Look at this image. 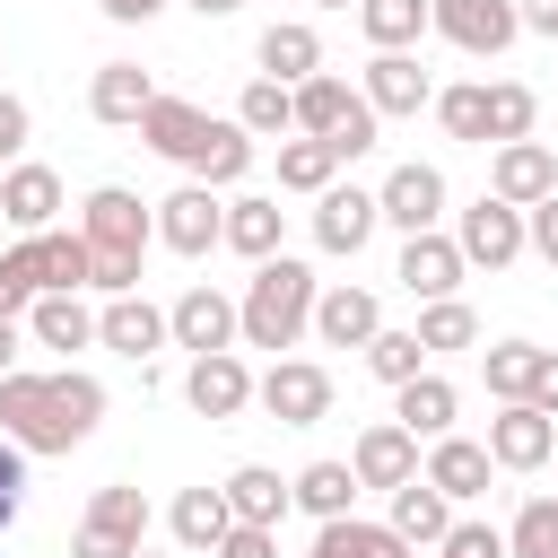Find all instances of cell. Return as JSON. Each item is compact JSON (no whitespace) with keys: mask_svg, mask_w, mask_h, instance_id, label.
<instances>
[{"mask_svg":"<svg viewBox=\"0 0 558 558\" xmlns=\"http://www.w3.org/2000/svg\"><path fill=\"white\" fill-rule=\"evenodd\" d=\"M253 61H262V78H279V87H305V78L323 70V35H314L305 17H279V26H262Z\"/></svg>","mask_w":558,"mask_h":558,"instance_id":"obj_22","label":"cell"},{"mask_svg":"<svg viewBox=\"0 0 558 558\" xmlns=\"http://www.w3.org/2000/svg\"><path fill=\"white\" fill-rule=\"evenodd\" d=\"M78 235H87V253H96V288H105V296H140V262H148V244H157V218L140 209V192L96 183L87 209H78Z\"/></svg>","mask_w":558,"mask_h":558,"instance_id":"obj_3","label":"cell"},{"mask_svg":"<svg viewBox=\"0 0 558 558\" xmlns=\"http://www.w3.org/2000/svg\"><path fill=\"white\" fill-rule=\"evenodd\" d=\"M105 418V384L61 366V375H0V436L17 453H70Z\"/></svg>","mask_w":558,"mask_h":558,"instance_id":"obj_1","label":"cell"},{"mask_svg":"<svg viewBox=\"0 0 558 558\" xmlns=\"http://www.w3.org/2000/svg\"><path fill=\"white\" fill-rule=\"evenodd\" d=\"M314 558H410V541H401L392 523H357V514H340V523H323Z\"/></svg>","mask_w":558,"mask_h":558,"instance_id":"obj_35","label":"cell"},{"mask_svg":"<svg viewBox=\"0 0 558 558\" xmlns=\"http://www.w3.org/2000/svg\"><path fill=\"white\" fill-rule=\"evenodd\" d=\"M357 26L375 52H410L427 35V0H357Z\"/></svg>","mask_w":558,"mask_h":558,"instance_id":"obj_34","label":"cell"},{"mask_svg":"<svg viewBox=\"0 0 558 558\" xmlns=\"http://www.w3.org/2000/svg\"><path fill=\"white\" fill-rule=\"evenodd\" d=\"M349 471H357V488H410V480H418V436H410L401 418H375V427L349 445Z\"/></svg>","mask_w":558,"mask_h":558,"instance_id":"obj_13","label":"cell"},{"mask_svg":"<svg viewBox=\"0 0 558 558\" xmlns=\"http://www.w3.org/2000/svg\"><path fill=\"white\" fill-rule=\"evenodd\" d=\"M17 506H26V453L0 436V532L17 523Z\"/></svg>","mask_w":558,"mask_h":558,"instance_id":"obj_46","label":"cell"},{"mask_svg":"<svg viewBox=\"0 0 558 558\" xmlns=\"http://www.w3.org/2000/svg\"><path fill=\"white\" fill-rule=\"evenodd\" d=\"M532 122H541V96L523 87V78H497L488 87V140L506 148V140H532Z\"/></svg>","mask_w":558,"mask_h":558,"instance_id":"obj_39","label":"cell"},{"mask_svg":"<svg viewBox=\"0 0 558 558\" xmlns=\"http://www.w3.org/2000/svg\"><path fill=\"white\" fill-rule=\"evenodd\" d=\"M514 17H523V35H558V0H514Z\"/></svg>","mask_w":558,"mask_h":558,"instance_id":"obj_51","label":"cell"},{"mask_svg":"<svg viewBox=\"0 0 558 558\" xmlns=\"http://www.w3.org/2000/svg\"><path fill=\"white\" fill-rule=\"evenodd\" d=\"M26 244H35V270H44V296H78V288H96V253H87V235L44 227V235H26Z\"/></svg>","mask_w":558,"mask_h":558,"instance_id":"obj_27","label":"cell"},{"mask_svg":"<svg viewBox=\"0 0 558 558\" xmlns=\"http://www.w3.org/2000/svg\"><path fill=\"white\" fill-rule=\"evenodd\" d=\"M96 9H105V17H113V26H148V17H157V9H166V0H96Z\"/></svg>","mask_w":558,"mask_h":558,"instance_id":"obj_52","label":"cell"},{"mask_svg":"<svg viewBox=\"0 0 558 558\" xmlns=\"http://www.w3.org/2000/svg\"><path fill=\"white\" fill-rule=\"evenodd\" d=\"M140 558H157V549H140Z\"/></svg>","mask_w":558,"mask_h":558,"instance_id":"obj_56","label":"cell"},{"mask_svg":"<svg viewBox=\"0 0 558 558\" xmlns=\"http://www.w3.org/2000/svg\"><path fill=\"white\" fill-rule=\"evenodd\" d=\"M218 558H279V532H262V523H235V532L218 541Z\"/></svg>","mask_w":558,"mask_h":558,"instance_id":"obj_48","label":"cell"},{"mask_svg":"<svg viewBox=\"0 0 558 558\" xmlns=\"http://www.w3.org/2000/svg\"><path fill=\"white\" fill-rule=\"evenodd\" d=\"M366 366L401 392L410 375H427V349H418V331H375V340H366Z\"/></svg>","mask_w":558,"mask_h":558,"instance_id":"obj_42","label":"cell"},{"mask_svg":"<svg viewBox=\"0 0 558 558\" xmlns=\"http://www.w3.org/2000/svg\"><path fill=\"white\" fill-rule=\"evenodd\" d=\"M26 331H35L44 349H87V340H96V314H87L78 296H35V305H26Z\"/></svg>","mask_w":558,"mask_h":558,"instance_id":"obj_38","label":"cell"},{"mask_svg":"<svg viewBox=\"0 0 558 558\" xmlns=\"http://www.w3.org/2000/svg\"><path fill=\"white\" fill-rule=\"evenodd\" d=\"M296 131H305V140H331V148H340V166H349V157H366V148L384 140L375 105H366L349 78H331V70H314V78L296 87Z\"/></svg>","mask_w":558,"mask_h":558,"instance_id":"obj_5","label":"cell"},{"mask_svg":"<svg viewBox=\"0 0 558 558\" xmlns=\"http://www.w3.org/2000/svg\"><path fill=\"white\" fill-rule=\"evenodd\" d=\"M183 401H192L201 418H235V410L253 401V366H244L235 349H218V357H192V375H183Z\"/></svg>","mask_w":558,"mask_h":558,"instance_id":"obj_21","label":"cell"},{"mask_svg":"<svg viewBox=\"0 0 558 558\" xmlns=\"http://www.w3.org/2000/svg\"><path fill=\"white\" fill-rule=\"evenodd\" d=\"M462 270H471V262H462V244H453V235H436V227H427V235H410V244H401V262H392V279H401L418 305L453 296V288H462Z\"/></svg>","mask_w":558,"mask_h":558,"instance_id":"obj_16","label":"cell"},{"mask_svg":"<svg viewBox=\"0 0 558 558\" xmlns=\"http://www.w3.org/2000/svg\"><path fill=\"white\" fill-rule=\"evenodd\" d=\"M166 523H174V541H183L192 558H218V541L235 532V514H227V488H183Z\"/></svg>","mask_w":558,"mask_h":558,"instance_id":"obj_28","label":"cell"},{"mask_svg":"<svg viewBox=\"0 0 558 558\" xmlns=\"http://www.w3.org/2000/svg\"><path fill=\"white\" fill-rule=\"evenodd\" d=\"M26 131H35V113H26L17 96H0V166H9L17 148H26Z\"/></svg>","mask_w":558,"mask_h":558,"instance_id":"obj_49","label":"cell"},{"mask_svg":"<svg viewBox=\"0 0 558 558\" xmlns=\"http://www.w3.org/2000/svg\"><path fill=\"white\" fill-rule=\"evenodd\" d=\"M375 201H384V227H401V235H427V227L445 218V174L410 157V166H392V174H384V192H375Z\"/></svg>","mask_w":558,"mask_h":558,"instance_id":"obj_14","label":"cell"},{"mask_svg":"<svg viewBox=\"0 0 558 558\" xmlns=\"http://www.w3.org/2000/svg\"><path fill=\"white\" fill-rule=\"evenodd\" d=\"M541 357H549V349H532V340H488V349H480V375H488L497 410H506V401H532V384H541Z\"/></svg>","mask_w":558,"mask_h":558,"instance_id":"obj_31","label":"cell"},{"mask_svg":"<svg viewBox=\"0 0 558 558\" xmlns=\"http://www.w3.org/2000/svg\"><path fill=\"white\" fill-rule=\"evenodd\" d=\"M96 340H105V349H122L131 366H148V349H166V340H174V323H166L148 296H105V314H96Z\"/></svg>","mask_w":558,"mask_h":558,"instance_id":"obj_20","label":"cell"},{"mask_svg":"<svg viewBox=\"0 0 558 558\" xmlns=\"http://www.w3.org/2000/svg\"><path fill=\"white\" fill-rule=\"evenodd\" d=\"M375 227H384V201L357 192V183H331V192L314 201V244H323V253H366Z\"/></svg>","mask_w":558,"mask_h":558,"instance_id":"obj_15","label":"cell"},{"mask_svg":"<svg viewBox=\"0 0 558 558\" xmlns=\"http://www.w3.org/2000/svg\"><path fill=\"white\" fill-rule=\"evenodd\" d=\"M436 549H445V558H506V532H497V523H453Z\"/></svg>","mask_w":558,"mask_h":558,"instance_id":"obj_45","label":"cell"},{"mask_svg":"<svg viewBox=\"0 0 558 558\" xmlns=\"http://www.w3.org/2000/svg\"><path fill=\"white\" fill-rule=\"evenodd\" d=\"M532 410H541V418H558V349L541 357V384H532Z\"/></svg>","mask_w":558,"mask_h":558,"instance_id":"obj_50","label":"cell"},{"mask_svg":"<svg viewBox=\"0 0 558 558\" xmlns=\"http://www.w3.org/2000/svg\"><path fill=\"white\" fill-rule=\"evenodd\" d=\"M488 192H497V201H514V209H532V201H549V192H558V157H549L541 140H506V148H497V166H488Z\"/></svg>","mask_w":558,"mask_h":558,"instance_id":"obj_19","label":"cell"},{"mask_svg":"<svg viewBox=\"0 0 558 558\" xmlns=\"http://www.w3.org/2000/svg\"><path fill=\"white\" fill-rule=\"evenodd\" d=\"M157 244H166V253H183V262H201L209 244H227V201H218L209 183L166 192V201H157Z\"/></svg>","mask_w":558,"mask_h":558,"instance_id":"obj_10","label":"cell"},{"mask_svg":"<svg viewBox=\"0 0 558 558\" xmlns=\"http://www.w3.org/2000/svg\"><path fill=\"white\" fill-rule=\"evenodd\" d=\"M166 323H174V349H192V357H218V349H235V340H244L235 296H227V288H209V279H192V288L166 305Z\"/></svg>","mask_w":558,"mask_h":558,"instance_id":"obj_7","label":"cell"},{"mask_svg":"<svg viewBox=\"0 0 558 558\" xmlns=\"http://www.w3.org/2000/svg\"><path fill=\"white\" fill-rule=\"evenodd\" d=\"M331 174H340V148L331 140H279V192H331Z\"/></svg>","mask_w":558,"mask_h":558,"instance_id":"obj_37","label":"cell"},{"mask_svg":"<svg viewBox=\"0 0 558 558\" xmlns=\"http://www.w3.org/2000/svg\"><path fill=\"white\" fill-rule=\"evenodd\" d=\"M427 26H436L453 52H480V61H497V52L523 35L514 0H427Z\"/></svg>","mask_w":558,"mask_h":558,"instance_id":"obj_9","label":"cell"},{"mask_svg":"<svg viewBox=\"0 0 558 558\" xmlns=\"http://www.w3.org/2000/svg\"><path fill=\"white\" fill-rule=\"evenodd\" d=\"M140 549H148V497L131 480L96 488V506L78 523V558H140Z\"/></svg>","mask_w":558,"mask_h":558,"instance_id":"obj_6","label":"cell"},{"mask_svg":"<svg viewBox=\"0 0 558 558\" xmlns=\"http://www.w3.org/2000/svg\"><path fill=\"white\" fill-rule=\"evenodd\" d=\"M148 105H157V78H148L140 61H105V70H96V87H87V113H96L105 131H140V122H148Z\"/></svg>","mask_w":558,"mask_h":558,"instance_id":"obj_17","label":"cell"},{"mask_svg":"<svg viewBox=\"0 0 558 558\" xmlns=\"http://www.w3.org/2000/svg\"><path fill=\"white\" fill-rule=\"evenodd\" d=\"M471 340H480V314H471L462 296H436V305L418 314V349H427V357H436V349H471Z\"/></svg>","mask_w":558,"mask_h":558,"instance_id":"obj_40","label":"cell"},{"mask_svg":"<svg viewBox=\"0 0 558 558\" xmlns=\"http://www.w3.org/2000/svg\"><path fill=\"white\" fill-rule=\"evenodd\" d=\"M488 471H497V462H488V445H471V436H436V445H427V480H436L453 506H462V497H480V488H488Z\"/></svg>","mask_w":558,"mask_h":558,"instance_id":"obj_30","label":"cell"},{"mask_svg":"<svg viewBox=\"0 0 558 558\" xmlns=\"http://www.w3.org/2000/svg\"><path fill=\"white\" fill-rule=\"evenodd\" d=\"M436 122H445L453 140H488V87H445V96H436Z\"/></svg>","mask_w":558,"mask_h":558,"instance_id":"obj_44","label":"cell"},{"mask_svg":"<svg viewBox=\"0 0 558 558\" xmlns=\"http://www.w3.org/2000/svg\"><path fill=\"white\" fill-rule=\"evenodd\" d=\"M549 453H558V418H541L532 401H506L488 418V462L497 471H541Z\"/></svg>","mask_w":558,"mask_h":558,"instance_id":"obj_12","label":"cell"},{"mask_svg":"<svg viewBox=\"0 0 558 558\" xmlns=\"http://www.w3.org/2000/svg\"><path fill=\"white\" fill-rule=\"evenodd\" d=\"M0 375H17V323H0Z\"/></svg>","mask_w":558,"mask_h":558,"instance_id":"obj_53","label":"cell"},{"mask_svg":"<svg viewBox=\"0 0 558 558\" xmlns=\"http://www.w3.org/2000/svg\"><path fill=\"white\" fill-rule=\"evenodd\" d=\"M52 209H61V174H52V166H9V174H0V218H9L17 235H44Z\"/></svg>","mask_w":558,"mask_h":558,"instance_id":"obj_24","label":"cell"},{"mask_svg":"<svg viewBox=\"0 0 558 558\" xmlns=\"http://www.w3.org/2000/svg\"><path fill=\"white\" fill-rule=\"evenodd\" d=\"M279 227H288V209H279L270 192H244V201H227V253H244V262H270V253H279Z\"/></svg>","mask_w":558,"mask_h":558,"instance_id":"obj_29","label":"cell"},{"mask_svg":"<svg viewBox=\"0 0 558 558\" xmlns=\"http://www.w3.org/2000/svg\"><path fill=\"white\" fill-rule=\"evenodd\" d=\"M314 296H323V279L305 270V262H288V253H270V262H253V279H244V296H235V314H244V349H296L305 331H314Z\"/></svg>","mask_w":558,"mask_h":558,"instance_id":"obj_4","label":"cell"},{"mask_svg":"<svg viewBox=\"0 0 558 558\" xmlns=\"http://www.w3.org/2000/svg\"><path fill=\"white\" fill-rule=\"evenodd\" d=\"M44 296V270H35V244H9L0 253V323H17L26 305Z\"/></svg>","mask_w":558,"mask_h":558,"instance_id":"obj_43","label":"cell"},{"mask_svg":"<svg viewBox=\"0 0 558 558\" xmlns=\"http://www.w3.org/2000/svg\"><path fill=\"white\" fill-rule=\"evenodd\" d=\"M140 140H148L157 157L192 166L209 192H218V183H235V174L253 166V131H244V122H218V113H201V105H183V96H157V105H148V122H140Z\"/></svg>","mask_w":558,"mask_h":558,"instance_id":"obj_2","label":"cell"},{"mask_svg":"<svg viewBox=\"0 0 558 558\" xmlns=\"http://www.w3.org/2000/svg\"><path fill=\"white\" fill-rule=\"evenodd\" d=\"M296 506V488L270 471V462H235L227 471V514L235 523H262V532H279V514Z\"/></svg>","mask_w":558,"mask_h":558,"instance_id":"obj_25","label":"cell"},{"mask_svg":"<svg viewBox=\"0 0 558 558\" xmlns=\"http://www.w3.org/2000/svg\"><path fill=\"white\" fill-rule=\"evenodd\" d=\"M549 462H558V453H549Z\"/></svg>","mask_w":558,"mask_h":558,"instance_id":"obj_57","label":"cell"},{"mask_svg":"<svg viewBox=\"0 0 558 558\" xmlns=\"http://www.w3.org/2000/svg\"><path fill=\"white\" fill-rule=\"evenodd\" d=\"M453 410H462V392H453L445 375H410V384H401V410H392V418H401L410 436H427V445H436V436H453Z\"/></svg>","mask_w":558,"mask_h":558,"instance_id":"obj_32","label":"cell"},{"mask_svg":"<svg viewBox=\"0 0 558 558\" xmlns=\"http://www.w3.org/2000/svg\"><path fill=\"white\" fill-rule=\"evenodd\" d=\"M384 523H392V532H401L410 549H436V541L453 532V497H445V488H436V480L418 471L410 488H392V514H384Z\"/></svg>","mask_w":558,"mask_h":558,"instance_id":"obj_26","label":"cell"},{"mask_svg":"<svg viewBox=\"0 0 558 558\" xmlns=\"http://www.w3.org/2000/svg\"><path fill=\"white\" fill-rule=\"evenodd\" d=\"M453 244H462V262H480V270H506V262H523V253H532L523 209H514V201H497V192H480V201L462 209Z\"/></svg>","mask_w":558,"mask_h":558,"instance_id":"obj_11","label":"cell"},{"mask_svg":"<svg viewBox=\"0 0 558 558\" xmlns=\"http://www.w3.org/2000/svg\"><path fill=\"white\" fill-rule=\"evenodd\" d=\"M314 331H323V349H366V340L384 331V305H375L366 288H349V279H340V288H323V296H314Z\"/></svg>","mask_w":558,"mask_h":558,"instance_id":"obj_23","label":"cell"},{"mask_svg":"<svg viewBox=\"0 0 558 558\" xmlns=\"http://www.w3.org/2000/svg\"><path fill=\"white\" fill-rule=\"evenodd\" d=\"M192 9H201V17H235L244 0H192Z\"/></svg>","mask_w":558,"mask_h":558,"instance_id":"obj_54","label":"cell"},{"mask_svg":"<svg viewBox=\"0 0 558 558\" xmlns=\"http://www.w3.org/2000/svg\"><path fill=\"white\" fill-rule=\"evenodd\" d=\"M323 9H349V0H323Z\"/></svg>","mask_w":558,"mask_h":558,"instance_id":"obj_55","label":"cell"},{"mask_svg":"<svg viewBox=\"0 0 558 558\" xmlns=\"http://www.w3.org/2000/svg\"><path fill=\"white\" fill-rule=\"evenodd\" d=\"M288 488H296V506H305L314 523H340V514L357 506V471H349V462H305Z\"/></svg>","mask_w":558,"mask_h":558,"instance_id":"obj_33","label":"cell"},{"mask_svg":"<svg viewBox=\"0 0 558 558\" xmlns=\"http://www.w3.org/2000/svg\"><path fill=\"white\" fill-rule=\"evenodd\" d=\"M357 96L375 105V122H401V113L436 105V87H427V70H418L410 52H375V61H366V87H357Z\"/></svg>","mask_w":558,"mask_h":558,"instance_id":"obj_18","label":"cell"},{"mask_svg":"<svg viewBox=\"0 0 558 558\" xmlns=\"http://www.w3.org/2000/svg\"><path fill=\"white\" fill-rule=\"evenodd\" d=\"M523 235H532V253H541V262H549V270H558V192H549V201H532V209H523Z\"/></svg>","mask_w":558,"mask_h":558,"instance_id":"obj_47","label":"cell"},{"mask_svg":"<svg viewBox=\"0 0 558 558\" xmlns=\"http://www.w3.org/2000/svg\"><path fill=\"white\" fill-rule=\"evenodd\" d=\"M506 558H558V497H523V514L506 532Z\"/></svg>","mask_w":558,"mask_h":558,"instance_id":"obj_41","label":"cell"},{"mask_svg":"<svg viewBox=\"0 0 558 558\" xmlns=\"http://www.w3.org/2000/svg\"><path fill=\"white\" fill-rule=\"evenodd\" d=\"M235 122H244L253 140H279V131H296V87H279V78H244V96H235Z\"/></svg>","mask_w":558,"mask_h":558,"instance_id":"obj_36","label":"cell"},{"mask_svg":"<svg viewBox=\"0 0 558 558\" xmlns=\"http://www.w3.org/2000/svg\"><path fill=\"white\" fill-rule=\"evenodd\" d=\"M253 401L279 427H314V418H331V375L314 357H270V375H253Z\"/></svg>","mask_w":558,"mask_h":558,"instance_id":"obj_8","label":"cell"}]
</instances>
